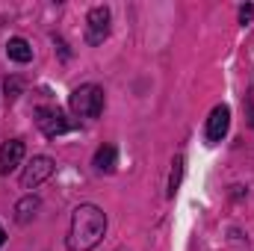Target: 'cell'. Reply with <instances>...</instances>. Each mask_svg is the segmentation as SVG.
Returning <instances> with one entry per match:
<instances>
[{
    "mask_svg": "<svg viewBox=\"0 0 254 251\" xmlns=\"http://www.w3.org/2000/svg\"><path fill=\"white\" fill-rule=\"evenodd\" d=\"M36 125H39V130H42L48 139H57L60 133H68V130L74 127L65 119V113L60 107H39V110H36Z\"/></svg>",
    "mask_w": 254,
    "mask_h": 251,
    "instance_id": "277c9868",
    "label": "cell"
},
{
    "mask_svg": "<svg viewBox=\"0 0 254 251\" xmlns=\"http://www.w3.org/2000/svg\"><path fill=\"white\" fill-rule=\"evenodd\" d=\"M184 154H178L175 157V163H172V172H169V195L175 198V192L181 189V181H184Z\"/></svg>",
    "mask_w": 254,
    "mask_h": 251,
    "instance_id": "8fae6325",
    "label": "cell"
},
{
    "mask_svg": "<svg viewBox=\"0 0 254 251\" xmlns=\"http://www.w3.org/2000/svg\"><path fill=\"white\" fill-rule=\"evenodd\" d=\"M252 18H254V6L252 3L240 6V24H252Z\"/></svg>",
    "mask_w": 254,
    "mask_h": 251,
    "instance_id": "7c38bea8",
    "label": "cell"
},
{
    "mask_svg": "<svg viewBox=\"0 0 254 251\" xmlns=\"http://www.w3.org/2000/svg\"><path fill=\"white\" fill-rule=\"evenodd\" d=\"M39 207H42V201H39L36 195H24V198L15 204V219H18L21 225H27V222L39 213Z\"/></svg>",
    "mask_w": 254,
    "mask_h": 251,
    "instance_id": "30bf717a",
    "label": "cell"
},
{
    "mask_svg": "<svg viewBox=\"0 0 254 251\" xmlns=\"http://www.w3.org/2000/svg\"><path fill=\"white\" fill-rule=\"evenodd\" d=\"M110 24H113V12L110 6H95L86 15V42L89 45H101L110 36Z\"/></svg>",
    "mask_w": 254,
    "mask_h": 251,
    "instance_id": "3957f363",
    "label": "cell"
},
{
    "mask_svg": "<svg viewBox=\"0 0 254 251\" xmlns=\"http://www.w3.org/2000/svg\"><path fill=\"white\" fill-rule=\"evenodd\" d=\"M3 243H6V231H3V225H0V249H3Z\"/></svg>",
    "mask_w": 254,
    "mask_h": 251,
    "instance_id": "5bb4252c",
    "label": "cell"
},
{
    "mask_svg": "<svg viewBox=\"0 0 254 251\" xmlns=\"http://www.w3.org/2000/svg\"><path fill=\"white\" fill-rule=\"evenodd\" d=\"M18 89H21L18 80H6V98H18Z\"/></svg>",
    "mask_w": 254,
    "mask_h": 251,
    "instance_id": "4fadbf2b",
    "label": "cell"
},
{
    "mask_svg": "<svg viewBox=\"0 0 254 251\" xmlns=\"http://www.w3.org/2000/svg\"><path fill=\"white\" fill-rule=\"evenodd\" d=\"M54 169H57V163L51 160V157H33L30 160V166L24 169V175H21V187L24 189H36V187H42L51 175H54Z\"/></svg>",
    "mask_w": 254,
    "mask_h": 251,
    "instance_id": "5b68a950",
    "label": "cell"
},
{
    "mask_svg": "<svg viewBox=\"0 0 254 251\" xmlns=\"http://www.w3.org/2000/svg\"><path fill=\"white\" fill-rule=\"evenodd\" d=\"M6 57L12 60V63H30L33 60V48H30V42L27 39H9V45H6Z\"/></svg>",
    "mask_w": 254,
    "mask_h": 251,
    "instance_id": "9c48e42d",
    "label": "cell"
},
{
    "mask_svg": "<svg viewBox=\"0 0 254 251\" xmlns=\"http://www.w3.org/2000/svg\"><path fill=\"white\" fill-rule=\"evenodd\" d=\"M116 163H119V151H116V145H101L98 154H95V160H92L95 172H101V175L116 172Z\"/></svg>",
    "mask_w": 254,
    "mask_h": 251,
    "instance_id": "ba28073f",
    "label": "cell"
},
{
    "mask_svg": "<svg viewBox=\"0 0 254 251\" xmlns=\"http://www.w3.org/2000/svg\"><path fill=\"white\" fill-rule=\"evenodd\" d=\"M104 104H107L104 89H101V86H95V83L77 86V89L71 92V98H68L71 113H74V116H80V119H98V116L104 113Z\"/></svg>",
    "mask_w": 254,
    "mask_h": 251,
    "instance_id": "7a4b0ae2",
    "label": "cell"
},
{
    "mask_svg": "<svg viewBox=\"0 0 254 251\" xmlns=\"http://www.w3.org/2000/svg\"><path fill=\"white\" fill-rule=\"evenodd\" d=\"M119 251H125V249H119Z\"/></svg>",
    "mask_w": 254,
    "mask_h": 251,
    "instance_id": "9a60e30c",
    "label": "cell"
},
{
    "mask_svg": "<svg viewBox=\"0 0 254 251\" xmlns=\"http://www.w3.org/2000/svg\"><path fill=\"white\" fill-rule=\"evenodd\" d=\"M228 127H231V107H225V104H219V107H213V113H210V119H207V142L210 145H216V142H222L225 139V133H228Z\"/></svg>",
    "mask_w": 254,
    "mask_h": 251,
    "instance_id": "8992f818",
    "label": "cell"
},
{
    "mask_svg": "<svg viewBox=\"0 0 254 251\" xmlns=\"http://www.w3.org/2000/svg\"><path fill=\"white\" fill-rule=\"evenodd\" d=\"M107 234V216L95 204H80L71 213V228L65 237L68 251H92Z\"/></svg>",
    "mask_w": 254,
    "mask_h": 251,
    "instance_id": "6da1fadb",
    "label": "cell"
},
{
    "mask_svg": "<svg viewBox=\"0 0 254 251\" xmlns=\"http://www.w3.org/2000/svg\"><path fill=\"white\" fill-rule=\"evenodd\" d=\"M21 160H24V142H21V139L3 142V148H0V175H3V178L12 175V172L21 166Z\"/></svg>",
    "mask_w": 254,
    "mask_h": 251,
    "instance_id": "52a82bcc",
    "label": "cell"
}]
</instances>
